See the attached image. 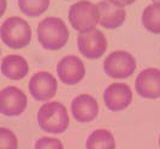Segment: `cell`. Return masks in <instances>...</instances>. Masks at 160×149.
Segmentation results:
<instances>
[{"instance_id":"obj_1","label":"cell","mask_w":160,"mask_h":149,"mask_svg":"<svg viewBox=\"0 0 160 149\" xmlns=\"http://www.w3.org/2000/svg\"><path fill=\"white\" fill-rule=\"evenodd\" d=\"M38 39L41 46L48 51H57L66 45L69 30L63 19L58 17H47L38 27Z\"/></svg>"},{"instance_id":"obj_2","label":"cell","mask_w":160,"mask_h":149,"mask_svg":"<svg viewBox=\"0 0 160 149\" xmlns=\"http://www.w3.org/2000/svg\"><path fill=\"white\" fill-rule=\"evenodd\" d=\"M38 123L49 133H63L69 126V114L60 102H47L38 112Z\"/></svg>"},{"instance_id":"obj_3","label":"cell","mask_w":160,"mask_h":149,"mask_svg":"<svg viewBox=\"0 0 160 149\" xmlns=\"http://www.w3.org/2000/svg\"><path fill=\"white\" fill-rule=\"evenodd\" d=\"M0 36L10 48H23L32 40V29L21 17H10L0 27Z\"/></svg>"},{"instance_id":"obj_4","label":"cell","mask_w":160,"mask_h":149,"mask_svg":"<svg viewBox=\"0 0 160 149\" xmlns=\"http://www.w3.org/2000/svg\"><path fill=\"white\" fill-rule=\"evenodd\" d=\"M99 10L95 4L88 0H81L72 4L69 10V21L72 28L80 32L96 29L99 24Z\"/></svg>"},{"instance_id":"obj_5","label":"cell","mask_w":160,"mask_h":149,"mask_svg":"<svg viewBox=\"0 0 160 149\" xmlns=\"http://www.w3.org/2000/svg\"><path fill=\"white\" fill-rule=\"evenodd\" d=\"M104 70L107 76L116 79L130 77L136 70L135 58L125 51H114L104 62Z\"/></svg>"},{"instance_id":"obj_6","label":"cell","mask_w":160,"mask_h":149,"mask_svg":"<svg viewBox=\"0 0 160 149\" xmlns=\"http://www.w3.org/2000/svg\"><path fill=\"white\" fill-rule=\"evenodd\" d=\"M77 45L83 57L88 59H99L107 48V41L101 30L93 29L90 32H80Z\"/></svg>"},{"instance_id":"obj_7","label":"cell","mask_w":160,"mask_h":149,"mask_svg":"<svg viewBox=\"0 0 160 149\" xmlns=\"http://www.w3.org/2000/svg\"><path fill=\"white\" fill-rule=\"evenodd\" d=\"M28 99L17 87H6L0 92V113L8 117H17L27 108Z\"/></svg>"},{"instance_id":"obj_8","label":"cell","mask_w":160,"mask_h":149,"mask_svg":"<svg viewBox=\"0 0 160 149\" xmlns=\"http://www.w3.org/2000/svg\"><path fill=\"white\" fill-rule=\"evenodd\" d=\"M58 89L57 79L47 71L34 73L29 82V92L38 101H48L54 97Z\"/></svg>"},{"instance_id":"obj_9","label":"cell","mask_w":160,"mask_h":149,"mask_svg":"<svg viewBox=\"0 0 160 149\" xmlns=\"http://www.w3.org/2000/svg\"><path fill=\"white\" fill-rule=\"evenodd\" d=\"M57 72L63 83L68 86H73L81 82L86 76V67L78 57L66 55L58 63Z\"/></svg>"},{"instance_id":"obj_10","label":"cell","mask_w":160,"mask_h":149,"mask_svg":"<svg viewBox=\"0 0 160 149\" xmlns=\"http://www.w3.org/2000/svg\"><path fill=\"white\" fill-rule=\"evenodd\" d=\"M104 101L108 110L123 111L132 101V92L125 83H112L105 89Z\"/></svg>"},{"instance_id":"obj_11","label":"cell","mask_w":160,"mask_h":149,"mask_svg":"<svg viewBox=\"0 0 160 149\" xmlns=\"http://www.w3.org/2000/svg\"><path fill=\"white\" fill-rule=\"evenodd\" d=\"M135 88L138 95L144 99L160 97V70L149 67L142 70L136 77Z\"/></svg>"},{"instance_id":"obj_12","label":"cell","mask_w":160,"mask_h":149,"mask_svg":"<svg viewBox=\"0 0 160 149\" xmlns=\"http://www.w3.org/2000/svg\"><path fill=\"white\" fill-rule=\"evenodd\" d=\"M71 113L80 123L92 122L98 117L99 113L98 101L88 94L78 95L71 102Z\"/></svg>"},{"instance_id":"obj_13","label":"cell","mask_w":160,"mask_h":149,"mask_svg":"<svg viewBox=\"0 0 160 149\" xmlns=\"http://www.w3.org/2000/svg\"><path fill=\"white\" fill-rule=\"evenodd\" d=\"M99 10V24L106 29H116L125 21V8L114 5L110 0H101L96 4Z\"/></svg>"},{"instance_id":"obj_14","label":"cell","mask_w":160,"mask_h":149,"mask_svg":"<svg viewBox=\"0 0 160 149\" xmlns=\"http://www.w3.org/2000/svg\"><path fill=\"white\" fill-rule=\"evenodd\" d=\"M28 71H29L28 63L21 55H8L1 62V72L8 79L19 81L27 76Z\"/></svg>"},{"instance_id":"obj_15","label":"cell","mask_w":160,"mask_h":149,"mask_svg":"<svg viewBox=\"0 0 160 149\" xmlns=\"http://www.w3.org/2000/svg\"><path fill=\"white\" fill-rule=\"evenodd\" d=\"M86 147L87 149H116V141L112 132L99 129L89 135Z\"/></svg>"},{"instance_id":"obj_16","label":"cell","mask_w":160,"mask_h":149,"mask_svg":"<svg viewBox=\"0 0 160 149\" xmlns=\"http://www.w3.org/2000/svg\"><path fill=\"white\" fill-rule=\"evenodd\" d=\"M142 23L148 32L160 34V4L153 2L143 10Z\"/></svg>"},{"instance_id":"obj_17","label":"cell","mask_w":160,"mask_h":149,"mask_svg":"<svg viewBox=\"0 0 160 149\" xmlns=\"http://www.w3.org/2000/svg\"><path fill=\"white\" fill-rule=\"evenodd\" d=\"M18 6L27 16L36 17L47 10L49 0H18Z\"/></svg>"},{"instance_id":"obj_18","label":"cell","mask_w":160,"mask_h":149,"mask_svg":"<svg viewBox=\"0 0 160 149\" xmlns=\"http://www.w3.org/2000/svg\"><path fill=\"white\" fill-rule=\"evenodd\" d=\"M0 149H18L16 135L8 127H0Z\"/></svg>"},{"instance_id":"obj_19","label":"cell","mask_w":160,"mask_h":149,"mask_svg":"<svg viewBox=\"0 0 160 149\" xmlns=\"http://www.w3.org/2000/svg\"><path fill=\"white\" fill-rule=\"evenodd\" d=\"M63 143L58 138L41 137L35 142V149H63Z\"/></svg>"},{"instance_id":"obj_20","label":"cell","mask_w":160,"mask_h":149,"mask_svg":"<svg viewBox=\"0 0 160 149\" xmlns=\"http://www.w3.org/2000/svg\"><path fill=\"white\" fill-rule=\"evenodd\" d=\"M110 1L117 6H120V7L128 6V5H131L132 2H135V0H110Z\"/></svg>"},{"instance_id":"obj_21","label":"cell","mask_w":160,"mask_h":149,"mask_svg":"<svg viewBox=\"0 0 160 149\" xmlns=\"http://www.w3.org/2000/svg\"><path fill=\"white\" fill-rule=\"evenodd\" d=\"M6 5H8L6 0H0V17L4 15V12L6 10Z\"/></svg>"},{"instance_id":"obj_22","label":"cell","mask_w":160,"mask_h":149,"mask_svg":"<svg viewBox=\"0 0 160 149\" xmlns=\"http://www.w3.org/2000/svg\"><path fill=\"white\" fill-rule=\"evenodd\" d=\"M153 2H155V4H160V0H152Z\"/></svg>"},{"instance_id":"obj_23","label":"cell","mask_w":160,"mask_h":149,"mask_svg":"<svg viewBox=\"0 0 160 149\" xmlns=\"http://www.w3.org/2000/svg\"><path fill=\"white\" fill-rule=\"evenodd\" d=\"M159 146H160V137H159Z\"/></svg>"}]
</instances>
